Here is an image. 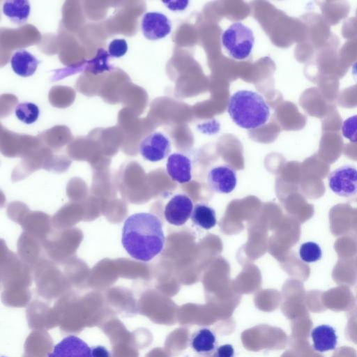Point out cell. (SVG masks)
I'll return each instance as SVG.
<instances>
[{
    "mask_svg": "<svg viewBox=\"0 0 357 357\" xmlns=\"http://www.w3.org/2000/svg\"><path fill=\"white\" fill-rule=\"evenodd\" d=\"M122 245L129 255L139 261H149L163 250L165 236L160 219L150 213H137L125 220Z\"/></svg>",
    "mask_w": 357,
    "mask_h": 357,
    "instance_id": "6da1fadb",
    "label": "cell"
},
{
    "mask_svg": "<svg viewBox=\"0 0 357 357\" xmlns=\"http://www.w3.org/2000/svg\"><path fill=\"white\" fill-rule=\"evenodd\" d=\"M227 112L234 123L246 130L264 126L270 116V108L264 98L250 90L233 93L228 102Z\"/></svg>",
    "mask_w": 357,
    "mask_h": 357,
    "instance_id": "7a4b0ae2",
    "label": "cell"
},
{
    "mask_svg": "<svg viewBox=\"0 0 357 357\" xmlns=\"http://www.w3.org/2000/svg\"><path fill=\"white\" fill-rule=\"evenodd\" d=\"M222 44L231 58L244 60L252 52L255 44L254 33L242 22H234L223 32Z\"/></svg>",
    "mask_w": 357,
    "mask_h": 357,
    "instance_id": "3957f363",
    "label": "cell"
},
{
    "mask_svg": "<svg viewBox=\"0 0 357 357\" xmlns=\"http://www.w3.org/2000/svg\"><path fill=\"white\" fill-rule=\"evenodd\" d=\"M331 190L338 196L351 197L357 195V168L351 165L341 166L328 176Z\"/></svg>",
    "mask_w": 357,
    "mask_h": 357,
    "instance_id": "277c9868",
    "label": "cell"
},
{
    "mask_svg": "<svg viewBox=\"0 0 357 357\" xmlns=\"http://www.w3.org/2000/svg\"><path fill=\"white\" fill-rule=\"evenodd\" d=\"M171 151L169 139L162 132H153L144 137L139 152L144 159L158 162L167 158Z\"/></svg>",
    "mask_w": 357,
    "mask_h": 357,
    "instance_id": "5b68a950",
    "label": "cell"
},
{
    "mask_svg": "<svg viewBox=\"0 0 357 357\" xmlns=\"http://www.w3.org/2000/svg\"><path fill=\"white\" fill-rule=\"evenodd\" d=\"M144 36L150 40L165 38L172 31V22L163 13L159 12L146 13L141 24Z\"/></svg>",
    "mask_w": 357,
    "mask_h": 357,
    "instance_id": "8992f818",
    "label": "cell"
},
{
    "mask_svg": "<svg viewBox=\"0 0 357 357\" xmlns=\"http://www.w3.org/2000/svg\"><path fill=\"white\" fill-rule=\"evenodd\" d=\"M206 181L208 188L218 193L231 192L237 183L235 169L228 165L213 167L207 174Z\"/></svg>",
    "mask_w": 357,
    "mask_h": 357,
    "instance_id": "52a82bcc",
    "label": "cell"
},
{
    "mask_svg": "<svg viewBox=\"0 0 357 357\" xmlns=\"http://www.w3.org/2000/svg\"><path fill=\"white\" fill-rule=\"evenodd\" d=\"M193 207L188 196L182 194L174 195L165 207V218L169 224L181 226L191 216Z\"/></svg>",
    "mask_w": 357,
    "mask_h": 357,
    "instance_id": "ba28073f",
    "label": "cell"
},
{
    "mask_svg": "<svg viewBox=\"0 0 357 357\" xmlns=\"http://www.w3.org/2000/svg\"><path fill=\"white\" fill-rule=\"evenodd\" d=\"M48 357H92L91 349L79 337L68 335L57 343Z\"/></svg>",
    "mask_w": 357,
    "mask_h": 357,
    "instance_id": "9c48e42d",
    "label": "cell"
},
{
    "mask_svg": "<svg viewBox=\"0 0 357 357\" xmlns=\"http://www.w3.org/2000/svg\"><path fill=\"white\" fill-rule=\"evenodd\" d=\"M166 169L172 180L178 183H185L192 178V162L183 153H174L169 155Z\"/></svg>",
    "mask_w": 357,
    "mask_h": 357,
    "instance_id": "30bf717a",
    "label": "cell"
},
{
    "mask_svg": "<svg viewBox=\"0 0 357 357\" xmlns=\"http://www.w3.org/2000/svg\"><path fill=\"white\" fill-rule=\"evenodd\" d=\"M311 337L312 348L317 352H326L336 348L337 336L331 326L323 324L317 326L312 331Z\"/></svg>",
    "mask_w": 357,
    "mask_h": 357,
    "instance_id": "8fae6325",
    "label": "cell"
},
{
    "mask_svg": "<svg viewBox=\"0 0 357 357\" xmlns=\"http://www.w3.org/2000/svg\"><path fill=\"white\" fill-rule=\"evenodd\" d=\"M190 344L191 348L198 354H211L217 348L215 334L208 328H199L192 334Z\"/></svg>",
    "mask_w": 357,
    "mask_h": 357,
    "instance_id": "7c38bea8",
    "label": "cell"
},
{
    "mask_svg": "<svg viewBox=\"0 0 357 357\" xmlns=\"http://www.w3.org/2000/svg\"><path fill=\"white\" fill-rule=\"evenodd\" d=\"M38 63L37 58L25 50L16 51L10 59L13 70L23 77L33 75L37 70Z\"/></svg>",
    "mask_w": 357,
    "mask_h": 357,
    "instance_id": "4fadbf2b",
    "label": "cell"
},
{
    "mask_svg": "<svg viewBox=\"0 0 357 357\" xmlns=\"http://www.w3.org/2000/svg\"><path fill=\"white\" fill-rule=\"evenodd\" d=\"M2 9L9 20L17 24L25 23L31 13L30 3L26 0L5 1Z\"/></svg>",
    "mask_w": 357,
    "mask_h": 357,
    "instance_id": "5bb4252c",
    "label": "cell"
},
{
    "mask_svg": "<svg viewBox=\"0 0 357 357\" xmlns=\"http://www.w3.org/2000/svg\"><path fill=\"white\" fill-rule=\"evenodd\" d=\"M190 218L194 225L204 229H210L217 223L215 210L204 203L194 206Z\"/></svg>",
    "mask_w": 357,
    "mask_h": 357,
    "instance_id": "9a60e30c",
    "label": "cell"
},
{
    "mask_svg": "<svg viewBox=\"0 0 357 357\" xmlns=\"http://www.w3.org/2000/svg\"><path fill=\"white\" fill-rule=\"evenodd\" d=\"M15 114L20 121L29 125L37 121L40 115V110L36 104L24 102L15 107Z\"/></svg>",
    "mask_w": 357,
    "mask_h": 357,
    "instance_id": "2e32d148",
    "label": "cell"
},
{
    "mask_svg": "<svg viewBox=\"0 0 357 357\" xmlns=\"http://www.w3.org/2000/svg\"><path fill=\"white\" fill-rule=\"evenodd\" d=\"M299 255L303 261L312 263L321 259L322 251L317 243L308 241L301 245L299 248Z\"/></svg>",
    "mask_w": 357,
    "mask_h": 357,
    "instance_id": "e0dca14e",
    "label": "cell"
},
{
    "mask_svg": "<svg viewBox=\"0 0 357 357\" xmlns=\"http://www.w3.org/2000/svg\"><path fill=\"white\" fill-rule=\"evenodd\" d=\"M312 328V321L310 315L296 319L293 326L294 339L307 340Z\"/></svg>",
    "mask_w": 357,
    "mask_h": 357,
    "instance_id": "ac0fdd59",
    "label": "cell"
},
{
    "mask_svg": "<svg viewBox=\"0 0 357 357\" xmlns=\"http://www.w3.org/2000/svg\"><path fill=\"white\" fill-rule=\"evenodd\" d=\"M343 136L352 143H357V114L345 119L342 126Z\"/></svg>",
    "mask_w": 357,
    "mask_h": 357,
    "instance_id": "d6986e66",
    "label": "cell"
},
{
    "mask_svg": "<svg viewBox=\"0 0 357 357\" xmlns=\"http://www.w3.org/2000/svg\"><path fill=\"white\" fill-rule=\"evenodd\" d=\"M128 50V43L123 38H115L108 46V54L114 58H120L126 54Z\"/></svg>",
    "mask_w": 357,
    "mask_h": 357,
    "instance_id": "ffe728a7",
    "label": "cell"
},
{
    "mask_svg": "<svg viewBox=\"0 0 357 357\" xmlns=\"http://www.w3.org/2000/svg\"><path fill=\"white\" fill-rule=\"evenodd\" d=\"M345 335L349 341L357 344V318L348 319Z\"/></svg>",
    "mask_w": 357,
    "mask_h": 357,
    "instance_id": "44dd1931",
    "label": "cell"
},
{
    "mask_svg": "<svg viewBox=\"0 0 357 357\" xmlns=\"http://www.w3.org/2000/svg\"><path fill=\"white\" fill-rule=\"evenodd\" d=\"M213 357H234V349L229 344L221 345L213 352Z\"/></svg>",
    "mask_w": 357,
    "mask_h": 357,
    "instance_id": "7402d4cb",
    "label": "cell"
},
{
    "mask_svg": "<svg viewBox=\"0 0 357 357\" xmlns=\"http://www.w3.org/2000/svg\"><path fill=\"white\" fill-rule=\"evenodd\" d=\"M332 357H357V353L352 347H342L335 350Z\"/></svg>",
    "mask_w": 357,
    "mask_h": 357,
    "instance_id": "603a6c76",
    "label": "cell"
},
{
    "mask_svg": "<svg viewBox=\"0 0 357 357\" xmlns=\"http://www.w3.org/2000/svg\"><path fill=\"white\" fill-rule=\"evenodd\" d=\"M169 9L172 10H184L188 5V1H170L162 2Z\"/></svg>",
    "mask_w": 357,
    "mask_h": 357,
    "instance_id": "cb8c5ba5",
    "label": "cell"
},
{
    "mask_svg": "<svg viewBox=\"0 0 357 357\" xmlns=\"http://www.w3.org/2000/svg\"><path fill=\"white\" fill-rule=\"evenodd\" d=\"M92 357H109V353L102 346H97L91 349Z\"/></svg>",
    "mask_w": 357,
    "mask_h": 357,
    "instance_id": "d4e9b609",
    "label": "cell"
},
{
    "mask_svg": "<svg viewBox=\"0 0 357 357\" xmlns=\"http://www.w3.org/2000/svg\"><path fill=\"white\" fill-rule=\"evenodd\" d=\"M301 357H324L322 355L318 354V352H316L314 349L310 350L307 353L303 354Z\"/></svg>",
    "mask_w": 357,
    "mask_h": 357,
    "instance_id": "484cf974",
    "label": "cell"
},
{
    "mask_svg": "<svg viewBox=\"0 0 357 357\" xmlns=\"http://www.w3.org/2000/svg\"><path fill=\"white\" fill-rule=\"evenodd\" d=\"M351 74L355 82H357V61L352 66Z\"/></svg>",
    "mask_w": 357,
    "mask_h": 357,
    "instance_id": "4316f807",
    "label": "cell"
}]
</instances>
